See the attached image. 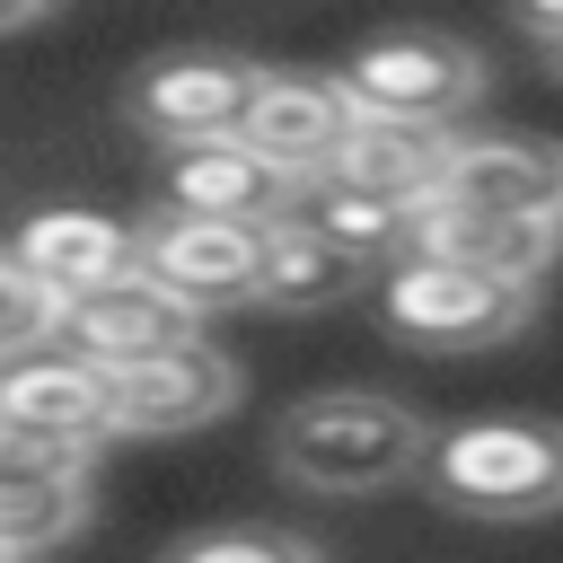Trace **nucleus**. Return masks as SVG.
<instances>
[{"label": "nucleus", "mask_w": 563, "mask_h": 563, "mask_svg": "<svg viewBox=\"0 0 563 563\" xmlns=\"http://www.w3.org/2000/svg\"><path fill=\"white\" fill-rule=\"evenodd\" d=\"M422 449H431V422L405 396H378V387H317V396H299L273 422L282 484L334 493V501H361V493L405 484L422 466Z\"/></svg>", "instance_id": "f257e3e1"}, {"label": "nucleus", "mask_w": 563, "mask_h": 563, "mask_svg": "<svg viewBox=\"0 0 563 563\" xmlns=\"http://www.w3.org/2000/svg\"><path fill=\"white\" fill-rule=\"evenodd\" d=\"M422 493L457 519H554L563 510V422L545 413H475L431 431Z\"/></svg>", "instance_id": "f03ea898"}, {"label": "nucleus", "mask_w": 563, "mask_h": 563, "mask_svg": "<svg viewBox=\"0 0 563 563\" xmlns=\"http://www.w3.org/2000/svg\"><path fill=\"white\" fill-rule=\"evenodd\" d=\"M334 97L369 123H422V132H449L475 97H484V62L475 44L440 35V26H387L369 44H352L343 70H325Z\"/></svg>", "instance_id": "7ed1b4c3"}, {"label": "nucleus", "mask_w": 563, "mask_h": 563, "mask_svg": "<svg viewBox=\"0 0 563 563\" xmlns=\"http://www.w3.org/2000/svg\"><path fill=\"white\" fill-rule=\"evenodd\" d=\"M537 317V290L484 282V273H449L422 255H396L378 282V325L413 352H493Z\"/></svg>", "instance_id": "20e7f679"}, {"label": "nucleus", "mask_w": 563, "mask_h": 563, "mask_svg": "<svg viewBox=\"0 0 563 563\" xmlns=\"http://www.w3.org/2000/svg\"><path fill=\"white\" fill-rule=\"evenodd\" d=\"M255 88H264V62L202 44V53H158V62H141L132 88H123V114H132L150 141H167V150H202V141H238Z\"/></svg>", "instance_id": "39448f33"}, {"label": "nucleus", "mask_w": 563, "mask_h": 563, "mask_svg": "<svg viewBox=\"0 0 563 563\" xmlns=\"http://www.w3.org/2000/svg\"><path fill=\"white\" fill-rule=\"evenodd\" d=\"M405 255L449 264V273H484V282H510V290H537V273L563 255V229L510 220V211H484V202H457V194H422L405 211Z\"/></svg>", "instance_id": "423d86ee"}, {"label": "nucleus", "mask_w": 563, "mask_h": 563, "mask_svg": "<svg viewBox=\"0 0 563 563\" xmlns=\"http://www.w3.org/2000/svg\"><path fill=\"white\" fill-rule=\"evenodd\" d=\"M255 264H264V229H220V220H150L141 246H132V273L176 299L194 325L211 308H246L255 299Z\"/></svg>", "instance_id": "0eeeda50"}, {"label": "nucleus", "mask_w": 563, "mask_h": 563, "mask_svg": "<svg viewBox=\"0 0 563 563\" xmlns=\"http://www.w3.org/2000/svg\"><path fill=\"white\" fill-rule=\"evenodd\" d=\"M0 440L18 449H62V457H88L97 440H114V413H106V369L70 361V352H9L0 361Z\"/></svg>", "instance_id": "6e6552de"}, {"label": "nucleus", "mask_w": 563, "mask_h": 563, "mask_svg": "<svg viewBox=\"0 0 563 563\" xmlns=\"http://www.w3.org/2000/svg\"><path fill=\"white\" fill-rule=\"evenodd\" d=\"M343 132H352V106L334 97V79H317V70H264V88H255V106L238 123V150H255L282 185H317L334 167Z\"/></svg>", "instance_id": "1a4fd4ad"}, {"label": "nucleus", "mask_w": 563, "mask_h": 563, "mask_svg": "<svg viewBox=\"0 0 563 563\" xmlns=\"http://www.w3.org/2000/svg\"><path fill=\"white\" fill-rule=\"evenodd\" d=\"M44 343H62L70 361H88V369L114 378V369H132V361H158V352L194 343V317L132 273V282H106V290H88V299H62Z\"/></svg>", "instance_id": "9d476101"}, {"label": "nucleus", "mask_w": 563, "mask_h": 563, "mask_svg": "<svg viewBox=\"0 0 563 563\" xmlns=\"http://www.w3.org/2000/svg\"><path fill=\"white\" fill-rule=\"evenodd\" d=\"M229 405H238V361L211 352L202 334L176 343V352H158V361H132V369L106 378V413H114V431H202V422H220Z\"/></svg>", "instance_id": "9b49d317"}, {"label": "nucleus", "mask_w": 563, "mask_h": 563, "mask_svg": "<svg viewBox=\"0 0 563 563\" xmlns=\"http://www.w3.org/2000/svg\"><path fill=\"white\" fill-rule=\"evenodd\" d=\"M431 194H457V202L563 229V141H537V132H457Z\"/></svg>", "instance_id": "f8f14e48"}, {"label": "nucleus", "mask_w": 563, "mask_h": 563, "mask_svg": "<svg viewBox=\"0 0 563 563\" xmlns=\"http://www.w3.org/2000/svg\"><path fill=\"white\" fill-rule=\"evenodd\" d=\"M290 194L255 150L238 141H202V150H167V176H158V202L167 220H220V229H273L290 220Z\"/></svg>", "instance_id": "ddd939ff"}, {"label": "nucleus", "mask_w": 563, "mask_h": 563, "mask_svg": "<svg viewBox=\"0 0 563 563\" xmlns=\"http://www.w3.org/2000/svg\"><path fill=\"white\" fill-rule=\"evenodd\" d=\"M132 246H141V229H123L106 211H79V202H53V211H26V229H18L9 255L62 308V299H88L106 282H132Z\"/></svg>", "instance_id": "4468645a"}, {"label": "nucleus", "mask_w": 563, "mask_h": 563, "mask_svg": "<svg viewBox=\"0 0 563 563\" xmlns=\"http://www.w3.org/2000/svg\"><path fill=\"white\" fill-rule=\"evenodd\" d=\"M79 528H88V457L0 440V545L18 563H35V554L70 545Z\"/></svg>", "instance_id": "2eb2a0df"}, {"label": "nucleus", "mask_w": 563, "mask_h": 563, "mask_svg": "<svg viewBox=\"0 0 563 563\" xmlns=\"http://www.w3.org/2000/svg\"><path fill=\"white\" fill-rule=\"evenodd\" d=\"M449 141L457 132H422V123H369V114H352V132H343V150H334V185H352V194H369V202H396V211H413L431 185H440V167H449Z\"/></svg>", "instance_id": "dca6fc26"}, {"label": "nucleus", "mask_w": 563, "mask_h": 563, "mask_svg": "<svg viewBox=\"0 0 563 563\" xmlns=\"http://www.w3.org/2000/svg\"><path fill=\"white\" fill-rule=\"evenodd\" d=\"M361 290V264L334 255L325 238H308L299 220H273L264 229V264H255V308H282V317H317V308H343Z\"/></svg>", "instance_id": "f3484780"}, {"label": "nucleus", "mask_w": 563, "mask_h": 563, "mask_svg": "<svg viewBox=\"0 0 563 563\" xmlns=\"http://www.w3.org/2000/svg\"><path fill=\"white\" fill-rule=\"evenodd\" d=\"M290 220H299L308 238H325L334 255H352L361 273H369L378 255H405V211H396V202H369V194H352V185H334V176L299 185V194H290Z\"/></svg>", "instance_id": "a211bd4d"}, {"label": "nucleus", "mask_w": 563, "mask_h": 563, "mask_svg": "<svg viewBox=\"0 0 563 563\" xmlns=\"http://www.w3.org/2000/svg\"><path fill=\"white\" fill-rule=\"evenodd\" d=\"M158 563H325L308 537H290V528H264V519H229V528H194V537H176Z\"/></svg>", "instance_id": "6ab92c4d"}, {"label": "nucleus", "mask_w": 563, "mask_h": 563, "mask_svg": "<svg viewBox=\"0 0 563 563\" xmlns=\"http://www.w3.org/2000/svg\"><path fill=\"white\" fill-rule=\"evenodd\" d=\"M44 334H53V299H44V290L26 282V264L0 246V361H9V352H35Z\"/></svg>", "instance_id": "aec40b11"}, {"label": "nucleus", "mask_w": 563, "mask_h": 563, "mask_svg": "<svg viewBox=\"0 0 563 563\" xmlns=\"http://www.w3.org/2000/svg\"><path fill=\"white\" fill-rule=\"evenodd\" d=\"M519 35H528V44H545V53H554V70H563V9H519Z\"/></svg>", "instance_id": "412c9836"}, {"label": "nucleus", "mask_w": 563, "mask_h": 563, "mask_svg": "<svg viewBox=\"0 0 563 563\" xmlns=\"http://www.w3.org/2000/svg\"><path fill=\"white\" fill-rule=\"evenodd\" d=\"M35 18H44L35 0H0V35H18V26H35Z\"/></svg>", "instance_id": "4be33fe9"}, {"label": "nucleus", "mask_w": 563, "mask_h": 563, "mask_svg": "<svg viewBox=\"0 0 563 563\" xmlns=\"http://www.w3.org/2000/svg\"><path fill=\"white\" fill-rule=\"evenodd\" d=\"M0 563H18V554H9V545H0Z\"/></svg>", "instance_id": "5701e85b"}]
</instances>
